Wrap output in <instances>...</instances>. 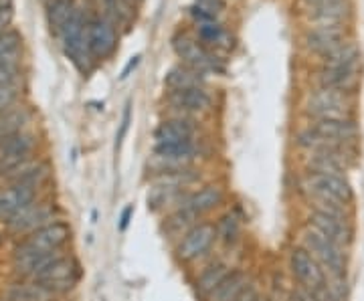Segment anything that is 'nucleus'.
<instances>
[{
	"label": "nucleus",
	"instance_id": "nucleus-23",
	"mask_svg": "<svg viewBox=\"0 0 364 301\" xmlns=\"http://www.w3.org/2000/svg\"><path fill=\"white\" fill-rule=\"evenodd\" d=\"M320 67L344 69V67H363V51L354 37L346 39L334 51H330L320 59Z\"/></svg>",
	"mask_w": 364,
	"mask_h": 301
},
{
	"label": "nucleus",
	"instance_id": "nucleus-26",
	"mask_svg": "<svg viewBox=\"0 0 364 301\" xmlns=\"http://www.w3.org/2000/svg\"><path fill=\"white\" fill-rule=\"evenodd\" d=\"M53 297L55 295L51 291H47L33 279L13 283L4 291V301H53Z\"/></svg>",
	"mask_w": 364,
	"mask_h": 301
},
{
	"label": "nucleus",
	"instance_id": "nucleus-20",
	"mask_svg": "<svg viewBox=\"0 0 364 301\" xmlns=\"http://www.w3.org/2000/svg\"><path fill=\"white\" fill-rule=\"evenodd\" d=\"M49 178H51L49 162H39V160L35 162L31 158L25 164H21L18 168H14L4 180H6V184H25V186H33V188L41 190L45 184L49 182Z\"/></svg>",
	"mask_w": 364,
	"mask_h": 301
},
{
	"label": "nucleus",
	"instance_id": "nucleus-22",
	"mask_svg": "<svg viewBox=\"0 0 364 301\" xmlns=\"http://www.w3.org/2000/svg\"><path fill=\"white\" fill-rule=\"evenodd\" d=\"M249 285H251V279L247 273L241 269H235L208 293L205 301H237L245 293Z\"/></svg>",
	"mask_w": 364,
	"mask_h": 301
},
{
	"label": "nucleus",
	"instance_id": "nucleus-29",
	"mask_svg": "<svg viewBox=\"0 0 364 301\" xmlns=\"http://www.w3.org/2000/svg\"><path fill=\"white\" fill-rule=\"evenodd\" d=\"M77 9V2L75 0H49L47 4V25L55 37L61 35V31L65 28L69 23V18L73 16Z\"/></svg>",
	"mask_w": 364,
	"mask_h": 301
},
{
	"label": "nucleus",
	"instance_id": "nucleus-43",
	"mask_svg": "<svg viewBox=\"0 0 364 301\" xmlns=\"http://www.w3.org/2000/svg\"><path fill=\"white\" fill-rule=\"evenodd\" d=\"M287 301H296V300H294V297H289V300H287Z\"/></svg>",
	"mask_w": 364,
	"mask_h": 301
},
{
	"label": "nucleus",
	"instance_id": "nucleus-24",
	"mask_svg": "<svg viewBox=\"0 0 364 301\" xmlns=\"http://www.w3.org/2000/svg\"><path fill=\"white\" fill-rule=\"evenodd\" d=\"M164 87L168 92H181V89H191V87H207V75L178 63V65H172L166 71Z\"/></svg>",
	"mask_w": 364,
	"mask_h": 301
},
{
	"label": "nucleus",
	"instance_id": "nucleus-10",
	"mask_svg": "<svg viewBox=\"0 0 364 301\" xmlns=\"http://www.w3.org/2000/svg\"><path fill=\"white\" fill-rule=\"evenodd\" d=\"M71 239V226L65 221H55L51 224H45L37 229L35 233L26 235L25 241L16 245V249L23 251H39V253H49V251H61Z\"/></svg>",
	"mask_w": 364,
	"mask_h": 301
},
{
	"label": "nucleus",
	"instance_id": "nucleus-32",
	"mask_svg": "<svg viewBox=\"0 0 364 301\" xmlns=\"http://www.w3.org/2000/svg\"><path fill=\"white\" fill-rule=\"evenodd\" d=\"M23 57V35L18 31H6L0 35V61Z\"/></svg>",
	"mask_w": 364,
	"mask_h": 301
},
{
	"label": "nucleus",
	"instance_id": "nucleus-2",
	"mask_svg": "<svg viewBox=\"0 0 364 301\" xmlns=\"http://www.w3.org/2000/svg\"><path fill=\"white\" fill-rule=\"evenodd\" d=\"M299 190L306 195L308 202L312 200H330L344 207H352L354 202V190L346 176H334V174H314L306 172V176L299 182Z\"/></svg>",
	"mask_w": 364,
	"mask_h": 301
},
{
	"label": "nucleus",
	"instance_id": "nucleus-40",
	"mask_svg": "<svg viewBox=\"0 0 364 301\" xmlns=\"http://www.w3.org/2000/svg\"><path fill=\"white\" fill-rule=\"evenodd\" d=\"M132 214H134V207H132V204L122 210V217H119V231H122V233L128 229V224H130L132 221Z\"/></svg>",
	"mask_w": 364,
	"mask_h": 301
},
{
	"label": "nucleus",
	"instance_id": "nucleus-27",
	"mask_svg": "<svg viewBox=\"0 0 364 301\" xmlns=\"http://www.w3.org/2000/svg\"><path fill=\"white\" fill-rule=\"evenodd\" d=\"M31 118H33V114L25 105H14L11 109H6L4 114H0V144L6 138H11L13 133L25 131Z\"/></svg>",
	"mask_w": 364,
	"mask_h": 301
},
{
	"label": "nucleus",
	"instance_id": "nucleus-3",
	"mask_svg": "<svg viewBox=\"0 0 364 301\" xmlns=\"http://www.w3.org/2000/svg\"><path fill=\"white\" fill-rule=\"evenodd\" d=\"M170 45H172V51L176 53V57L181 59L182 65L200 71L203 75L225 71L221 55L207 49L200 40L193 35H188V33H176Z\"/></svg>",
	"mask_w": 364,
	"mask_h": 301
},
{
	"label": "nucleus",
	"instance_id": "nucleus-6",
	"mask_svg": "<svg viewBox=\"0 0 364 301\" xmlns=\"http://www.w3.org/2000/svg\"><path fill=\"white\" fill-rule=\"evenodd\" d=\"M79 273L81 271H79L77 259L61 255L51 265H47L33 281H37L47 291H51L53 295H59V293H67L75 288V283L79 281Z\"/></svg>",
	"mask_w": 364,
	"mask_h": 301
},
{
	"label": "nucleus",
	"instance_id": "nucleus-44",
	"mask_svg": "<svg viewBox=\"0 0 364 301\" xmlns=\"http://www.w3.org/2000/svg\"><path fill=\"white\" fill-rule=\"evenodd\" d=\"M0 243H2V236H0Z\"/></svg>",
	"mask_w": 364,
	"mask_h": 301
},
{
	"label": "nucleus",
	"instance_id": "nucleus-13",
	"mask_svg": "<svg viewBox=\"0 0 364 301\" xmlns=\"http://www.w3.org/2000/svg\"><path fill=\"white\" fill-rule=\"evenodd\" d=\"M35 200H39L37 188L25 184H6L0 188V221L6 224Z\"/></svg>",
	"mask_w": 364,
	"mask_h": 301
},
{
	"label": "nucleus",
	"instance_id": "nucleus-36",
	"mask_svg": "<svg viewBox=\"0 0 364 301\" xmlns=\"http://www.w3.org/2000/svg\"><path fill=\"white\" fill-rule=\"evenodd\" d=\"M195 6L205 11V13L213 14L215 18H219V14L227 9V0H196Z\"/></svg>",
	"mask_w": 364,
	"mask_h": 301
},
{
	"label": "nucleus",
	"instance_id": "nucleus-8",
	"mask_svg": "<svg viewBox=\"0 0 364 301\" xmlns=\"http://www.w3.org/2000/svg\"><path fill=\"white\" fill-rule=\"evenodd\" d=\"M217 241V231H215V223H196L193 229H188L184 235L178 239L176 243V259L182 263H193L200 259L203 255H207L210 247Z\"/></svg>",
	"mask_w": 364,
	"mask_h": 301
},
{
	"label": "nucleus",
	"instance_id": "nucleus-16",
	"mask_svg": "<svg viewBox=\"0 0 364 301\" xmlns=\"http://www.w3.org/2000/svg\"><path fill=\"white\" fill-rule=\"evenodd\" d=\"M308 224L312 229H316L318 233L328 236L330 241H334L342 249H348L352 243H354V226H352V221H340V219H332V217L322 214V212L310 210Z\"/></svg>",
	"mask_w": 364,
	"mask_h": 301
},
{
	"label": "nucleus",
	"instance_id": "nucleus-38",
	"mask_svg": "<svg viewBox=\"0 0 364 301\" xmlns=\"http://www.w3.org/2000/svg\"><path fill=\"white\" fill-rule=\"evenodd\" d=\"M330 2H336V0H298V6L306 13V11H312V9L324 6V4H330Z\"/></svg>",
	"mask_w": 364,
	"mask_h": 301
},
{
	"label": "nucleus",
	"instance_id": "nucleus-31",
	"mask_svg": "<svg viewBox=\"0 0 364 301\" xmlns=\"http://www.w3.org/2000/svg\"><path fill=\"white\" fill-rule=\"evenodd\" d=\"M215 231H217V241H221L223 245L231 247L241 239V217L235 210L225 212L221 219L215 223Z\"/></svg>",
	"mask_w": 364,
	"mask_h": 301
},
{
	"label": "nucleus",
	"instance_id": "nucleus-21",
	"mask_svg": "<svg viewBox=\"0 0 364 301\" xmlns=\"http://www.w3.org/2000/svg\"><path fill=\"white\" fill-rule=\"evenodd\" d=\"M196 39L200 40L207 49L217 53V55L219 53L233 51L235 47V37L219 21L196 25Z\"/></svg>",
	"mask_w": 364,
	"mask_h": 301
},
{
	"label": "nucleus",
	"instance_id": "nucleus-30",
	"mask_svg": "<svg viewBox=\"0 0 364 301\" xmlns=\"http://www.w3.org/2000/svg\"><path fill=\"white\" fill-rule=\"evenodd\" d=\"M231 271H233V269H231L227 263H223V261L210 263L208 267H205V269H203V273L196 277V283H195L196 293H198V295L205 300L208 293L217 288V285H219L223 279L229 275Z\"/></svg>",
	"mask_w": 364,
	"mask_h": 301
},
{
	"label": "nucleus",
	"instance_id": "nucleus-25",
	"mask_svg": "<svg viewBox=\"0 0 364 301\" xmlns=\"http://www.w3.org/2000/svg\"><path fill=\"white\" fill-rule=\"evenodd\" d=\"M100 11H102L100 16H104L116 28L130 26L136 16V6L130 0H100Z\"/></svg>",
	"mask_w": 364,
	"mask_h": 301
},
{
	"label": "nucleus",
	"instance_id": "nucleus-5",
	"mask_svg": "<svg viewBox=\"0 0 364 301\" xmlns=\"http://www.w3.org/2000/svg\"><path fill=\"white\" fill-rule=\"evenodd\" d=\"M350 37V25H308V28L301 35V45L306 51L310 55H316L320 61L322 57L334 51L338 45H342Z\"/></svg>",
	"mask_w": 364,
	"mask_h": 301
},
{
	"label": "nucleus",
	"instance_id": "nucleus-1",
	"mask_svg": "<svg viewBox=\"0 0 364 301\" xmlns=\"http://www.w3.org/2000/svg\"><path fill=\"white\" fill-rule=\"evenodd\" d=\"M304 114L308 119H356V93L314 85L306 93Z\"/></svg>",
	"mask_w": 364,
	"mask_h": 301
},
{
	"label": "nucleus",
	"instance_id": "nucleus-18",
	"mask_svg": "<svg viewBox=\"0 0 364 301\" xmlns=\"http://www.w3.org/2000/svg\"><path fill=\"white\" fill-rule=\"evenodd\" d=\"M308 25H350L354 4L352 0H336L312 11H306Z\"/></svg>",
	"mask_w": 364,
	"mask_h": 301
},
{
	"label": "nucleus",
	"instance_id": "nucleus-19",
	"mask_svg": "<svg viewBox=\"0 0 364 301\" xmlns=\"http://www.w3.org/2000/svg\"><path fill=\"white\" fill-rule=\"evenodd\" d=\"M223 200H225V190H223L221 184H205L184 198L182 204L191 210L196 219H200V217L208 214L210 210L221 207Z\"/></svg>",
	"mask_w": 364,
	"mask_h": 301
},
{
	"label": "nucleus",
	"instance_id": "nucleus-15",
	"mask_svg": "<svg viewBox=\"0 0 364 301\" xmlns=\"http://www.w3.org/2000/svg\"><path fill=\"white\" fill-rule=\"evenodd\" d=\"M308 126L336 144L358 146L360 128L356 119H310Z\"/></svg>",
	"mask_w": 364,
	"mask_h": 301
},
{
	"label": "nucleus",
	"instance_id": "nucleus-35",
	"mask_svg": "<svg viewBox=\"0 0 364 301\" xmlns=\"http://www.w3.org/2000/svg\"><path fill=\"white\" fill-rule=\"evenodd\" d=\"M130 124H132V104L128 102L126 107H124L122 124H119V130H117V136H116V152L122 148V144H124V140H126V136H128V130H130Z\"/></svg>",
	"mask_w": 364,
	"mask_h": 301
},
{
	"label": "nucleus",
	"instance_id": "nucleus-42",
	"mask_svg": "<svg viewBox=\"0 0 364 301\" xmlns=\"http://www.w3.org/2000/svg\"><path fill=\"white\" fill-rule=\"evenodd\" d=\"M132 4H134V6H138V2H140V0H130Z\"/></svg>",
	"mask_w": 364,
	"mask_h": 301
},
{
	"label": "nucleus",
	"instance_id": "nucleus-39",
	"mask_svg": "<svg viewBox=\"0 0 364 301\" xmlns=\"http://www.w3.org/2000/svg\"><path fill=\"white\" fill-rule=\"evenodd\" d=\"M140 61H142V55H134L130 61H128V65L124 67V71H122V75H119V79L124 81V79L130 77V73H132V71H134V69H136V67L140 65Z\"/></svg>",
	"mask_w": 364,
	"mask_h": 301
},
{
	"label": "nucleus",
	"instance_id": "nucleus-11",
	"mask_svg": "<svg viewBox=\"0 0 364 301\" xmlns=\"http://www.w3.org/2000/svg\"><path fill=\"white\" fill-rule=\"evenodd\" d=\"M119 35L117 28L104 16H93L87 23V47H90L93 61L109 59L117 49Z\"/></svg>",
	"mask_w": 364,
	"mask_h": 301
},
{
	"label": "nucleus",
	"instance_id": "nucleus-28",
	"mask_svg": "<svg viewBox=\"0 0 364 301\" xmlns=\"http://www.w3.org/2000/svg\"><path fill=\"white\" fill-rule=\"evenodd\" d=\"M35 148H37V138L26 130L18 131L0 144V156L31 160V154L35 152Z\"/></svg>",
	"mask_w": 364,
	"mask_h": 301
},
{
	"label": "nucleus",
	"instance_id": "nucleus-7",
	"mask_svg": "<svg viewBox=\"0 0 364 301\" xmlns=\"http://www.w3.org/2000/svg\"><path fill=\"white\" fill-rule=\"evenodd\" d=\"M59 219H61V210L57 204L35 200L33 204H28L25 210H21L14 219L6 223V231L11 235H31L41 226L55 223Z\"/></svg>",
	"mask_w": 364,
	"mask_h": 301
},
{
	"label": "nucleus",
	"instance_id": "nucleus-9",
	"mask_svg": "<svg viewBox=\"0 0 364 301\" xmlns=\"http://www.w3.org/2000/svg\"><path fill=\"white\" fill-rule=\"evenodd\" d=\"M289 269L291 275L296 277L299 288L308 289V291H318L326 285V271L324 267L318 263L308 249H304L301 245H296L289 251Z\"/></svg>",
	"mask_w": 364,
	"mask_h": 301
},
{
	"label": "nucleus",
	"instance_id": "nucleus-41",
	"mask_svg": "<svg viewBox=\"0 0 364 301\" xmlns=\"http://www.w3.org/2000/svg\"><path fill=\"white\" fill-rule=\"evenodd\" d=\"M237 301H259V295H257V289H255V285H249L247 289H245V293L239 297Z\"/></svg>",
	"mask_w": 364,
	"mask_h": 301
},
{
	"label": "nucleus",
	"instance_id": "nucleus-14",
	"mask_svg": "<svg viewBox=\"0 0 364 301\" xmlns=\"http://www.w3.org/2000/svg\"><path fill=\"white\" fill-rule=\"evenodd\" d=\"M314 81H316V85H322V87L356 93L363 83V67H344V69L318 67Z\"/></svg>",
	"mask_w": 364,
	"mask_h": 301
},
{
	"label": "nucleus",
	"instance_id": "nucleus-12",
	"mask_svg": "<svg viewBox=\"0 0 364 301\" xmlns=\"http://www.w3.org/2000/svg\"><path fill=\"white\" fill-rule=\"evenodd\" d=\"M166 104L182 118L203 116L213 109V95L207 92V87H191L181 92H166Z\"/></svg>",
	"mask_w": 364,
	"mask_h": 301
},
{
	"label": "nucleus",
	"instance_id": "nucleus-33",
	"mask_svg": "<svg viewBox=\"0 0 364 301\" xmlns=\"http://www.w3.org/2000/svg\"><path fill=\"white\" fill-rule=\"evenodd\" d=\"M21 93H23V81L21 79L11 81L6 85H0V114H4L6 109H11L18 104Z\"/></svg>",
	"mask_w": 364,
	"mask_h": 301
},
{
	"label": "nucleus",
	"instance_id": "nucleus-34",
	"mask_svg": "<svg viewBox=\"0 0 364 301\" xmlns=\"http://www.w3.org/2000/svg\"><path fill=\"white\" fill-rule=\"evenodd\" d=\"M21 59H9V61H0V85H6L11 81L21 79Z\"/></svg>",
	"mask_w": 364,
	"mask_h": 301
},
{
	"label": "nucleus",
	"instance_id": "nucleus-17",
	"mask_svg": "<svg viewBox=\"0 0 364 301\" xmlns=\"http://www.w3.org/2000/svg\"><path fill=\"white\" fill-rule=\"evenodd\" d=\"M154 146L158 144H182V142H196L198 130L191 118L162 119L154 130Z\"/></svg>",
	"mask_w": 364,
	"mask_h": 301
},
{
	"label": "nucleus",
	"instance_id": "nucleus-4",
	"mask_svg": "<svg viewBox=\"0 0 364 301\" xmlns=\"http://www.w3.org/2000/svg\"><path fill=\"white\" fill-rule=\"evenodd\" d=\"M301 247L312 253L328 275L346 277V265H348L346 249H342L334 241L318 233L310 224L301 231Z\"/></svg>",
	"mask_w": 364,
	"mask_h": 301
},
{
	"label": "nucleus",
	"instance_id": "nucleus-37",
	"mask_svg": "<svg viewBox=\"0 0 364 301\" xmlns=\"http://www.w3.org/2000/svg\"><path fill=\"white\" fill-rule=\"evenodd\" d=\"M14 18V6H4L0 9V35L11 31V25H13Z\"/></svg>",
	"mask_w": 364,
	"mask_h": 301
}]
</instances>
